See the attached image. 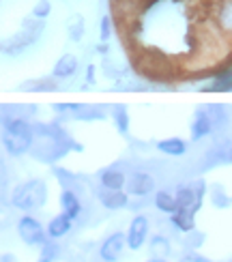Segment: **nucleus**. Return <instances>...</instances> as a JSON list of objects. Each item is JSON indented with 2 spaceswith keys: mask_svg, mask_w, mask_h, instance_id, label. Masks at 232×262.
<instances>
[{
  "mask_svg": "<svg viewBox=\"0 0 232 262\" xmlns=\"http://www.w3.org/2000/svg\"><path fill=\"white\" fill-rule=\"evenodd\" d=\"M194 215H196L194 209H179L176 213H172V224L179 228V230H183V232H192L196 228Z\"/></svg>",
  "mask_w": 232,
  "mask_h": 262,
  "instance_id": "nucleus-11",
  "label": "nucleus"
},
{
  "mask_svg": "<svg viewBox=\"0 0 232 262\" xmlns=\"http://www.w3.org/2000/svg\"><path fill=\"white\" fill-rule=\"evenodd\" d=\"M110 35H112V30H110V17H103L101 19V39L108 41Z\"/></svg>",
  "mask_w": 232,
  "mask_h": 262,
  "instance_id": "nucleus-27",
  "label": "nucleus"
},
{
  "mask_svg": "<svg viewBox=\"0 0 232 262\" xmlns=\"http://www.w3.org/2000/svg\"><path fill=\"white\" fill-rule=\"evenodd\" d=\"M60 202H62V213H67L71 220H75L77 215H80V200L73 195V191H62L60 195Z\"/></svg>",
  "mask_w": 232,
  "mask_h": 262,
  "instance_id": "nucleus-14",
  "label": "nucleus"
},
{
  "mask_svg": "<svg viewBox=\"0 0 232 262\" xmlns=\"http://www.w3.org/2000/svg\"><path fill=\"white\" fill-rule=\"evenodd\" d=\"M153 189H155V181H153L151 174H146V172L131 174L129 181H127V191L134 193V195H146Z\"/></svg>",
  "mask_w": 232,
  "mask_h": 262,
  "instance_id": "nucleus-7",
  "label": "nucleus"
},
{
  "mask_svg": "<svg viewBox=\"0 0 232 262\" xmlns=\"http://www.w3.org/2000/svg\"><path fill=\"white\" fill-rule=\"evenodd\" d=\"M77 71V58L73 54H65L62 58H58V62L54 64V78H71Z\"/></svg>",
  "mask_w": 232,
  "mask_h": 262,
  "instance_id": "nucleus-10",
  "label": "nucleus"
},
{
  "mask_svg": "<svg viewBox=\"0 0 232 262\" xmlns=\"http://www.w3.org/2000/svg\"><path fill=\"white\" fill-rule=\"evenodd\" d=\"M69 35H71V41H80L82 35H84V19L82 17H75L69 26Z\"/></svg>",
  "mask_w": 232,
  "mask_h": 262,
  "instance_id": "nucleus-22",
  "label": "nucleus"
},
{
  "mask_svg": "<svg viewBox=\"0 0 232 262\" xmlns=\"http://www.w3.org/2000/svg\"><path fill=\"white\" fill-rule=\"evenodd\" d=\"M46 198H48V187H46V183L39 179L19 185L13 191V204L22 211L39 209V206H43V202H46Z\"/></svg>",
  "mask_w": 232,
  "mask_h": 262,
  "instance_id": "nucleus-2",
  "label": "nucleus"
},
{
  "mask_svg": "<svg viewBox=\"0 0 232 262\" xmlns=\"http://www.w3.org/2000/svg\"><path fill=\"white\" fill-rule=\"evenodd\" d=\"M97 195H99V200H101V204L108 206V209H120V206H125V204H127V195L120 191V189L103 187Z\"/></svg>",
  "mask_w": 232,
  "mask_h": 262,
  "instance_id": "nucleus-9",
  "label": "nucleus"
},
{
  "mask_svg": "<svg viewBox=\"0 0 232 262\" xmlns=\"http://www.w3.org/2000/svg\"><path fill=\"white\" fill-rule=\"evenodd\" d=\"M146 232H149V220L144 215H138L134 222L129 226V232H127V245L131 249H140L144 245V238H146Z\"/></svg>",
  "mask_w": 232,
  "mask_h": 262,
  "instance_id": "nucleus-6",
  "label": "nucleus"
},
{
  "mask_svg": "<svg viewBox=\"0 0 232 262\" xmlns=\"http://www.w3.org/2000/svg\"><path fill=\"white\" fill-rule=\"evenodd\" d=\"M230 161H232V155H230Z\"/></svg>",
  "mask_w": 232,
  "mask_h": 262,
  "instance_id": "nucleus-31",
  "label": "nucleus"
},
{
  "mask_svg": "<svg viewBox=\"0 0 232 262\" xmlns=\"http://www.w3.org/2000/svg\"><path fill=\"white\" fill-rule=\"evenodd\" d=\"M211 129H213V121H211V116H208V112H198V114H196V121H194V125H192V136H194V140H200V138L206 136Z\"/></svg>",
  "mask_w": 232,
  "mask_h": 262,
  "instance_id": "nucleus-13",
  "label": "nucleus"
},
{
  "mask_svg": "<svg viewBox=\"0 0 232 262\" xmlns=\"http://www.w3.org/2000/svg\"><path fill=\"white\" fill-rule=\"evenodd\" d=\"M187 262H208V260H204L202 256H196V254H192L189 258H187Z\"/></svg>",
  "mask_w": 232,
  "mask_h": 262,
  "instance_id": "nucleus-28",
  "label": "nucleus"
},
{
  "mask_svg": "<svg viewBox=\"0 0 232 262\" xmlns=\"http://www.w3.org/2000/svg\"><path fill=\"white\" fill-rule=\"evenodd\" d=\"M157 148L161 150V152H165V155H174V157H179V155H183L185 152V142L181 140V138H170V140H163V142H159L157 144Z\"/></svg>",
  "mask_w": 232,
  "mask_h": 262,
  "instance_id": "nucleus-15",
  "label": "nucleus"
},
{
  "mask_svg": "<svg viewBox=\"0 0 232 262\" xmlns=\"http://www.w3.org/2000/svg\"><path fill=\"white\" fill-rule=\"evenodd\" d=\"M127 241H125V236L120 234V232H116V234H112L108 238V241L101 245V258L106 260V262H114L118 256H120V252H123V245H125Z\"/></svg>",
  "mask_w": 232,
  "mask_h": 262,
  "instance_id": "nucleus-8",
  "label": "nucleus"
},
{
  "mask_svg": "<svg viewBox=\"0 0 232 262\" xmlns=\"http://www.w3.org/2000/svg\"><path fill=\"white\" fill-rule=\"evenodd\" d=\"M75 116L80 118V121H95V118H103V112L97 110V107H86V105H82L80 110L75 112Z\"/></svg>",
  "mask_w": 232,
  "mask_h": 262,
  "instance_id": "nucleus-21",
  "label": "nucleus"
},
{
  "mask_svg": "<svg viewBox=\"0 0 232 262\" xmlns=\"http://www.w3.org/2000/svg\"><path fill=\"white\" fill-rule=\"evenodd\" d=\"M58 254V247L54 245V243H46V247H43V252H41V260L39 262H52L54 258H56Z\"/></svg>",
  "mask_w": 232,
  "mask_h": 262,
  "instance_id": "nucleus-25",
  "label": "nucleus"
},
{
  "mask_svg": "<svg viewBox=\"0 0 232 262\" xmlns=\"http://www.w3.org/2000/svg\"><path fill=\"white\" fill-rule=\"evenodd\" d=\"M71 217L67 215V213H60V215H56L54 220L50 222V226H48V232H50V236H54V238H60L62 234H67L69 232V228H71Z\"/></svg>",
  "mask_w": 232,
  "mask_h": 262,
  "instance_id": "nucleus-12",
  "label": "nucleus"
},
{
  "mask_svg": "<svg viewBox=\"0 0 232 262\" xmlns=\"http://www.w3.org/2000/svg\"><path fill=\"white\" fill-rule=\"evenodd\" d=\"M149 262H165L163 258H153V260H149Z\"/></svg>",
  "mask_w": 232,
  "mask_h": 262,
  "instance_id": "nucleus-30",
  "label": "nucleus"
},
{
  "mask_svg": "<svg viewBox=\"0 0 232 262\" xmlns=\"http://www.w3.org/2000/svg\"><path fill=\"white\" fill-rule=\"evenodd\" d=\"M5 146L11 155H22L26 152L35 138V127H32L26 118H5Z\"/></svg>",
  "mask_w": 232,
  "mask_h": 262,
  "instance_id": "nucleus-1",
  "label": "nucleus"
},
{
  "mask_svg": "<svg viewBox=\"0 0 232 262\" xmlns=\"http://www.w3.org/2000/svg\"><path fill=\"white\" fill-rule=\"evenodd\" d=\"M17 232L24 238L26 243L37 245V243H46V232H43L41 224L35 220V217H22L17 224Z\"/></svg>",
  "mask_w": 232,
  "mask_h": 262,
  "instance_id": "nucleus-5",
  "label": "nucleus"
},
{
  "mask_svg": "<svg viewBox=\"0 0 232 262\" xmlns=\"http://www.w3.org/2000/svg\"><path fill=\"white\" fill-rule=\"evenodd\" d=\"M43 28H46V21H43L41 17H37V19H24L22 30L9 43H5V54H19L22 50H26L28 46H32V43L39 39Z\"/></svg>",
  "mask_w": 232,
  "mask_h": 262,
  "instance_id": "nucleus-3",
  "label": "nucleus"
},
{
  "mask_svg": "<svg viewBox=\"0 0 232 262\" xmlns=\"http://www.w3.org/2000/svg\"><path fill=\"white\" fill-rule=\"evenodd\" d=\"M3 262H17V260H15V256H9V254H5V256H3Z\"/></svg>",
  "mask_w": 232,
  "mask_h": 262,
  "instance_id": "nucleus-29",
  "label": "nucleus"
},
{
  "mask_svg": "<svg viewBox=\"0 0 232 262\" xmlns=\"http://www.w3.org/2000/svg\"><path fill=\"white\" fill-rule=\"evenodd\" d=\"M50 11H52L50 0H39V3L35 5V9H32V15L43 19V17H48V15H50Z\"/></svg>",
  "mask_w": 232,
  "mask_h": 262,
  "instance_id": "nucleus-24",
  "label": "nucleus"
},
{
  "mask_svg": "<svg viewBox=\"0 0 232 262\" xmlns=\"http://www.w3.org/2000/svg\"><path fill=\"white\" fill-rule=\"evenodd\" d=\"M155 206H157L159 211H163V213H176V198L174 195H170V193H165V191H159L157 195H155Z\"/></svg>",
  "mask_w": 232,
  "mask_h": 262,
  "instance_id": "nucleus-17",
  "label": "nucleus"
},
{
  "mask_svg": "<svg viewBox=\"0 0 232 262\" xmlns=\"http://www.w3.org/2000/svg\"><path fill=\"white\" fill-rule=\"evenodd\" d=\"M22 89H24V91H37V93H43V91H56L58 86H56V82H52V80H30V82H24V84H22Z\"/></svg>",
  "mask_w": 232,
  "mask_h": 262,
  "instance_id": "nucleus-19",
  "label": "nucleus"
},
{
  "mask_svg": "<svg viewBox=\"0 0 232 262\" xmlns=\"http://www.w3.org/2000/svg\"><path fill=\"white\" fill-rule=\"evenodd\" d=\"M112 116H114V123L118 127L120 134H127V129H129V114H127V107L125 105H114V110H112Z\"/></svg>",
  "mask_w": 232,
  "mask_h": 262,
  "instance_id": "nucleus-18",
  "label": "nucleus"
},
{
  "mask_svg": "<svg viewBox=\"0 0 232 262\" xmlns=\"http://www.w3.org/2000/svg\"><path fill=\"white\" fill-rule=\"evenodd\" d=\"M206 112H208V116H211L213 125H215V123L224 125V123L228 121V118H226V112H224V107H222V105H211V107H208Z\"/></svg>",
  "mask_w": 232,
  "mask_h": 262,
  "instance_id": "nucleus-23",
  "label": "nucleus"
},
{
  "mask_svg": "<svg viewBox=\"0 0 232 262\" xmlns=\"http://www.w3.org/2000/svg\"><path fill=\"white\" fill-rule=\"evenodd\" d=\"M151 252H153V258H165V256H168V252H170V245H168L165 238L157 236L153 241V245H151Z\"/></svg>",
  "mask_w": 232,
  "mask_h": 262,
  "instance_id": "nucleus-20",
  "label": "nucleus"
},
{
  "mask_svg": "<svg viewBox=\"0 0 232 262\" xmlns=\"http://www.w3.org/2000/svg\"><path fill=\"white\" fill-rule=\"evenodd\" d=\"M211 19L222 35H232V0H211Z\"/></svg>",
  "mask_w": 232,
  "mask_h": 262,
  "instance_id": "nucleus-4",
  "label": "nucleus"
},
{
  "mask_svg": "<svg viewBox=\"0 0 232 262\" xmlns=\"http://www.w3.org/2000/svg\"><path fill=\"white\" fill-rule=\"evenodd\" d=\"M213 204L222 206V209H228V206L232 204V200L228 198V195H226L222 189H215V193H213Z\"/></svg>",
  "mask_w": 232,
  "mask_h": 262,
  "instance_id": "nucleus-26",
  "label": "nucleus"
},
{
  "mask_svg": "<svg viewBox=\"0 0 232 262\" xmlns=\"http://www.w3.org/2000/svg\"><path fill=\"white\" fill-rule=\"evenodd\" d=\"M101 185H103V187H110V189H123V185H125L123 172L106 170V172L101 174Z\"/></svg>",
  "mask_w": 232,
  "mask_h": 262,
  "instance_id": "nucleus-16",
  "label": "nucleus"
}]
</instances>
